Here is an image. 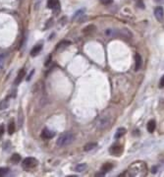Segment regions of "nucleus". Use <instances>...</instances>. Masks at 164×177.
<instances>
[{"mask_svg":"<svg viewBox=\"0 0 164 177\" xmlns=\"http://www.w3.org/2000/svg\"><path fill=\"white\" fill-rule=\"evenodd\" d=\"M128 176L144 177L147 174V166L144 161H136L128 168Z\"/></svg>","mask_w":164,"mask_h":177,"instance_id":"1","label":"nucleus"},{"mask_svg":"<svg viewBox=\"0 0 164 177\" xmlns=\"http://www.w3.org/2000/svg\"><path fill=\"white\" fill-rule=\"evenodd\" d=\"M75 140V136L72 132H64L59 136L57 139L56 144L58 147H65V146H68L72 144Z\"/></svg>","mask_w":164,"mask_h":177,"instance_id":"2","label":"nucleus"},{"mask_svg":"<svg viewBox=\"0 0 164 177\" xmlns=\"http://www.w3.org/2000/svg\"><path fill=\"white\" fill-rule=\"evenodd\" d=\"M38 161L35 157H26L22 162L23 168L27 169V170L35 168V166H38Z\"/></svg>","mask_w":164,"mask_h":177,"instance_id":"3","label":"nucleus"},{"mask_svg":"<svg viewBox=\"0 0 164 177\" xmlns=\"http://www.w3.org/2000/svg\"><path fill=\"white\" fill-rule=\"evenodd\" d=\"M109 124H110V121H109L108 117L106 116H100L99 118H98V120L96 121V127L99 130L106 129L109 126Z\"/></svg>","mask_w":164,"mask_h":177,"instance_id":"4","label":"nucleus"},{"mask_svg":"<svg viewBox=\"0 0 164 177\" xmlns=\"http://www.w3.org/2000/svg\"><path fill=\"white\" fill-rule=\"evenodd\" d=\"M47 7L49 9H52L55 14H58V12L60 11V3L59 0H48L47 1Z\"/></svg>","mask_w":164,"mask_h":177,"instance_id":"5","label":"nucleus"},{"mask_svg":"<svg viewBox=\"0 0 164 177\" xmlns=\"http://www.w3.org/2000/svg\"><path fill=\"white\" fill-rule=\"evenodd\" d=\"M109 153L113 155H120L123 153V147L121 145H112L109 149Z\"/></svg>","mask_w":164,"mask_h":177,"instance_id":"6","label":"nucleus"},{"mask_svg":"<svg viewBox=\"0 0 164 177\" xmlns=\"http://www.w3.org/2000/svg\"><path fill=\"white\" fill-rule=\"evenodd\" d=\"M154 16L155 18L157 19L158 21H162L163 20V16H164V10L161 6H158L156 7V8L154 9Z\"/></svg>","mask_w":164,"mask_h":177,"instance_id":"7","label":"nucleus"},{"mask_svg":"<svg viewBox=\"0 0 164 177\" xmlns=\"http://www.w3.org/2000/svg\"><path fill=\"white\" fill-rule=\"evenodd\" d=\"M54 136H55V133L47 128H44L42 130V132H41V137H42L43 139H51V138H53Z\"/></svg>","mask_w":164,"mask_h":177,"instance_id":"8","label":"nucleus"},{"mask_svg":"<svg viewBox=\"0 0 164 177\" xmlns=\"http://www.w3.org/2000/svg\"><path fill=\"white\" fill-rule=\"evenodd\" d=\"M105 35L108 38H116L117 36H120V31L115 30V29H107L105 31Z\"/></svg>","mask_w":164,"mask_h":177,"instance_id":"9","label":"nucleus"},{"mask_svg":"<svg viewBox=\"0 0 164 177\" xmlns=\"http://www.w3.org/2000/svg\"><path fill=\"white\" fill-rule=\"evenodd\" d=\"M41 49H42V44L41 43L35 44V45L32 48V50H31V56L35 57L36 55H38V53L41 51Z\"/></svg>","mask_w":164,"mask_h":177,"instance_id":"10","label":"nucleus"},{"mask_svg":"<svg viewBox=\"0 0 164 177\" xmlns=\"http://www.w3.org/2000/svg\"><path fill=\"white\" fill-rule=\"evenodd\" d=\"M25 75H26V70L25 69H21L19 71V73H18L16 79H15V81H14V84L15 85H19L20 83L23 81V79H24Z\"/></svg>","mask_w":164,"mask_h":177,"instance_id":"11","label":"nucleus"},{"mask_svg":"<svg viewBox=\"0 0 164 177\" xmlns=\"http://www.w3.org/2000/svg\"><path fill=\"white\" fill-rule=\"evenodd\" d=\"M135 60H136V65H135V70L136 71H139V70L142 68V57L139 53L135 54Z\"/></svg>","mask_w":164,"mask_h":177,"instance_id":"12","label":"nucleus"},{"mask_svg":"<svg viewBox=\"0 0 164 177\" xmlns=\"http://www.w3.org/2000/svg\"><path fill=\"white\" fill-rule=\"evenodd\" d=\"M70 44H71V43H70V41H68V40L60 41V43H58V45H57L56 50H57V51H62V50H64V49L66 48V47H68Z\"/></svg>","mask_w":164,"mask_h":177,"instance_id":"13","label":"nucleus"},{"mask_svg":"<svg viewBox=\"0 0 164 177\" xmlns=\"http://www.w3.org/2000/svg\"><path fill=\"white\" fill-rule=\"evenodd\" d=\"M112 168H113V164H112V163L105 162L102 165V167H101V171H102L103 173H106V172H108V171H110Z\"/></svg>","mask_w":164,"mask_h":177,"instance_id":"14","label":"nucleus"},{"mask_svg":"<svg viewBox=\"0 0 164 177\" xmlns=\"http://www.w3.org/2000/svg\"><path fill=\"white\" fill-rule=\"evenodd\" d=\"M155 127H156V123L154 120H150L148 121L147 123V131L149 133H153L155 130Z\"/></svg>","mask_w":164,"mask_h":177,"instance_id":"15","label":"nucleus"},{"mask_svg":"<svg viewBox=\"0 0 164 177\" xmlns=\"http://www.w3.org/2000/svg\"><path fill=\"white\" fill-rule=\"evenodd\" d=\"M96 146H97V144H96V143H88L87 145H85L84 150L85 151V152H90V151H92V150L95 149Z\"/></svg>","mask_w":164,"mask_h":177,"instance_id":"16","label":"nucleus"},{"mask_svg":"<svg viewBox=\"0 0 164 177\" xmlns=\"http://www.w3.org/2000/svg\"><path fill=\"white\" fill-rule=\"evenodd\" d=\"M9 106V100L8 98H5V100L0 101V110H4Z\"/></svg>","mask_w":164,"mask_h":177,"instance_id":"17","label":"nucleus"},{"mask_svg":"<svg viewBox=\"0 0 164 177\" xmlns=\"http://www.w3.org/2000/svg\"><path fill=\"white\" fill-rule=\"evenodd\" d=\"M21 160H22V157H21V155L19 153H14V155H12L11 161L13 163H19Z\"/></svg>","mask_w":164,"mask_h":177,"instance_id":"18","label":"nucleus"},{"mask_svg":"<svg viewBox=\"0 0 164 177\" xmlns=\"http://www.w3.org/2000/svg\"><path fill=\"white\" fill-rule=\"evenodd\" d=\"M125 134H126V129H125V128H119L118 130H117V132L115 134V138H116V139H119V138H121Z\"/></svg>","mask_w":164,"mask_h":177,"instance_id":"19","label":"nucleus"},{"mask_svg":"<svg viewBox=\"0 0 164 177\" xmlns=\"http://www.w3.org/2000/svg\"><path fill=\"white\" fill-rule=\"evenodd\" d=\"M15 129H16V127H15V122L14 121H11L8 125V133L10 135L14 134L15 132Z\"/></svg>","mask_w":164,"mask_h":177,"instance_id":"20","label":"nucleus"},{"mask_svg":"<svg viewBox=\"0 0 164 177\" xmlns=\"http://www.w3.org/2000/svg\"><path fill=\"white\" fill-rule=\"evenodd\" d=\"M85 168H87V164L85 163H81V164H78L75 169H76L77 172H83L84 170H85Z\"/></svg>","mask_w":164,"mask_h":177,"instance_id":"21","label":"nucleus"},{"mask_svg":"<svg viewBox=\"0 0 164 177\" xmlns=\"http://www.w3.org/2000/svg\"><path fill=\"white\" fill-rule=\"evenodd\" d=\"M9 168L7 167H0V176H5L6 174H8Z\"/></svg>","mask_w":164,"mask_h":177,"instance_id":"22","label":"nucleus"},{"mask_svg":"<svg viewBox=\"0 0 164 177\" xmlns=\"http://www.w3.org/2000/svg\"><path fill=\"white\" fill-rule=\"evenodd\" d=\"M84 12H85V10L84 9H82V10H80V11H77L76 12V14L74 15V17H73V20H76L77 18H79L81 15H83L84 14Z\"/></svg>","mask_w":164,"mask_h":177,"instance_id":"23","label":"nucleus"},{"mask_svg":"<svg viewBox=\"0 0 164 177\" xmlns=\"http://www.w3.org/2000/svg\"><path fill=\"white\" fill-rule=\"evenodd\" d=\"M4 63H5V57L2 54H0V69L3 68Z\"/></svg>","mask_w":164,"mask_h":177,"instance_id":"24","label":"nucleus"},{"mask_svg":"<svg viewBox=\"0 0 164 177\" xmlns=\"http://www.w3.org/2000/svg\"><path fill=\"white\" fill-rule=\"evenodd\" d=\"M137 5L139 8H142V9L145 8V4L144 2H142V0H137Z\"/></svg>","mask_w":164,"mask_h":177,"instance_id":"25","label":"nucleus"},{"mask_svg":"<svg viewBox=\"0 0 164 177\" xmlns=\"http://www.w3.org/2000/svg\"><path fill=\"white\" fill-rule=\"evenodd\" d=\"M100 2L102 3L103 5H109L113 2V0H100Z\"/></svg>","mask_w":164,"mask_h":177,"instance_id":"26","label":"nucleus"},{"mask_svg":"<svg viewBox=\"0 0 164 177\" xmlns=\"http://www.w3.org/2000/svg\"><path fill=\"white\" fill-rule=\"evenodd\" d=\"M159 88H164V75L162 76V78L160 79L159 82Z\"/></svg>","mask_w":164,"mask_h":177,"instance_id":"27","label":"nucleus"},{"mask_svg":"<svg viewBox=\"0 0 164 177\" xmlns=\"http://www.w3.org/2000/svg\"><path fill=\"white\" fill-rule=\"evenodd\" d=\"M4 134V126L3 125H0V138L3 136Z\"/></svg>","mask_w":164,"mask_h":177,"instance_id":"28","label":"nucleus"},{"mask_svg":"<svg viewBox=\"0 0 164 177\" xmlns=\"http://www.w3.org/2000/svg\"><path fill=\"white\" fill-rule=\"evenodd\" d=\"M50 61H51V55H49V56H48L47 61L45 62V66H47V65H49V63H50Z\"/></svg>","mask_w":164,"mask_h":177,"instance_id":"29","label":"nucleus"},{"mask_svg":"<svg viewBox=\"0 0 164 177\" xmlns=\"http://www.w3.org/2000/svg\"><path fill=\"white\" fill-rule=\"evenodd\" d=\"M33 73H35V71H33V70L32 73H31V74L28 75V77L27 78V81H30V80H31V78H32V76H33Z\"/></svg>","mask_w":164,"mask_h":177,"instance_id":"30","label":"nucleus"},{"mask_svg":"<svg viewBox=\"0 0 164 177\" xmlns=\"http://www.w3.org/2000/svg\"><path fill=\"white\" fill-rule=\"evenodd\" d=\"M155 172H157V167L153 166V167H152V173H155Z\"/></svg>","mask_w":164,"mask_h":177,"instance_id":"31","label":"nucleus"},{"mask_svg":"<svg viewBox=\"0 0 164 177\" xmlns=\"http://www.w3.org/2000/svg\"><path fill=\"white\" fill-rule=\"evenodd\" d=\"M155 2H158V3H160V2H163L164 0H154Z\"/></svg>","mask_w":164,"mask_h":177,"instance_id":"32","label":"nucleus"}]
</instances>
